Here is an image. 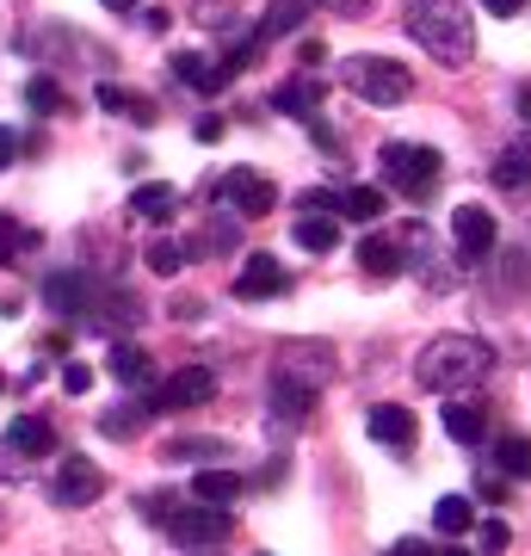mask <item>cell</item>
<instances>
[{
    "mask_svg": "<svg viewBox=\"0 0 531 556\" xmlns=\"http://www.w3.org/2000/svg\"><path fill=\"white\" fill-rule=\"evenodd\" d=\"M229 7H236V0H198V20H204V25H223V20H229Z\"/></svg>",
    "mask_w": 531,
    "mask_h": 556,
    "instance_id": "cell-36",
    "label": "cell"
},
{
    "mask_svg": "<svg viewBox=\"0 0 531 556\" xmlns=\"http://www.w3.org/2000/svg\"><path fill=\"white\" fill-rule=\"evenodd\" d=\"M383 179H390L395 192H408V199H427L439 179V149L427 142H383V155H377Z\"/></svg>",
    "mask_w": 531,
    "mask_h": 556,
    "instance_id": "cell-4",
    "label": "cell"
},
{
    "mask_svg": "<svg viewBox=\"0 0 531 556\" xmlns=\"http://www.w3.org/2000/svg\"><path fill=\"white\" fill-rule=\"evenodd\" d=\"M43 303L62 309V316H80V309H93V285L80 273H50L43 278Z\"/></svg>",
    "mask_w": 531,
    "mask_h": 556,
    "instance_id": "cell-14",
    "label": "cell"
},
{
    "mask_svg": "<svg viewBox=\"0 0 531 556\" xmlns=\"http://www.w3.org/2000/svg\"><path fill=\"white\" fill-rule=\"evenodd\" d=\"M365 433H371L377 445L408 452V445H414V415H408V408H395V402H377L371 415H365Z\"/></svg>",
    "mask_w": 531,
    "mask_h": 556,
    "instance_id": "cell-13",
    "label": "cell"
},
{
    "mask_svg": "<svg viewBox=\"0 0 531 556\" xmlns=\"http://www.w3.org/2000/svg\"><path fill=\"white\" fill-rule=\"evenodd\" d=\"M489 371H494V346L476 334H439L427 353L414 358V378H420V390H433V396H464Z\"/></svg>",
    "mask_w": 531,
    "mask_h": 556,
    "instance_id": "cell-1",
    "label": "cell"
},
{
    "mask_svg": "<svg viewBox=\"0 0 531 556\" xmlns=\"http://www.w3.org/2000/svg\"><path fill=\"white\" fill-rule=\"evenodd\" d=\"M303 20H309V0H273V7L260 13V25L248 31V43H254V50H266V43H285L291 31H303Z\"/></svg>",
    "mask_w": 531,
    "mask_h": 556,
    "instance_id": "cell-10",
    "label": "cell"
},
{
    "mask_svg": "<svg viewBox=\"0 0 531 556\" xmlns=\"http://www.w3.org/2000/svg\"><path fill=\"white\" fill-rule=\"evenodd\" d=\"M174 80L179 87H192V93H223V87H229V68H223L217 56H198V50H179L174 56Z\"/></svg>",
    "mask_w": 531,
    "mask_h": 556,
    "instance_id": "cell-12",
    "label": "cell"
},
{
    "mask_svg": "<svg viewBox=\"0 0 531 556\" xmlns=\"http://www.w3.org/2000/svg\"><path fill=\"white\" fill-rule=\"evenodd\" d=\"M340 80L353 87L358 100H371V105H402L414 93V75L402 68V62H390V56H340Z\"/></svg>",
    "mask_w": 531,
    "mask_h": 556,
    "instance_id": "cell-3",
    "label": "cell"
},
{
    "mask_svg": "<svg viewBox=\"0 0 531 556\" xmlns=\"http://www.w3.org/2000/svg\"><path fill=\"white\" fill-rule=\"evenodd\" d=\"M402 25H408V38L433 62H445V68H464V62L476 56V20L464 13V0H408V7H402Z\"/></svg>",
    "mask_w": 531,
    "mask_h": 556,
    "instance_id": "cell-2",
    "label": "cell"
},
{
    "mask_svg": "<svg viewBox=\"0 0 531 556\" xmlns=\"http://www.w3.org/2000/svg\"><path fill=\"white\" fill-rule=\"evenodd\" d=\"M217 199L236 211V217H266V211H278V186L266 174H248V167H236V174H223Z\"/></svg>",
    "mask_w": 531,
    "mask_h": 556,
    "instance_id": "cell-7",
    "label": "cell"
},
{
    "mask_svg": "<svg viewBox=\"0 0 531 556\" xmlns=\"http://www.w3.org/2000/svg\"><path fill=\"white\" fill-rule=\"evenodd\" d=\"M62 390H68V396H87V390H93V371H87V365H62Z\"/></svg>",
    "mask_w": 531,
    "mask_h": 556,
    "instance_id": "cell-35",
    "label": "cell"
},
{
    "mask_svg": "<svg viewBox=\"0 0 531 556\" xmlns=\"http://www.w3.org/2000/svg\"><path fill=\"white\" fill-rule=\"evenodd\" d=\"M130 211H137V217H149V223H167V217L179 211V192L167 186V179H149V186H137Z\"/></svg>",
    "mask_w": 531,
    "mask_h": 556,
    "instance_id": "cell-20",
    "label": "cell"
},
{
    "mask_svg": "<svg viewBox=\"0 0 531 556\" xmlns=\"http://www.w3.org/2000/svg\"><path fill=\"white\" fill-rule=\"evenodd\" d=\"M99 495H105V470L93 457H62L56 477H50V501L56 507H93Z\"/></svg>",
    "mask_w": 531,
    "mask_h": 556,
    "instance_id": "cell-6",
    "label": "cell"
},
{
    "mask_svg": "<svg viewBox=\"0 0 531 556\" xmlns=\"http://www.w3.org/2000/svg\"><path fill=\"white\" fill-rule=\"evenodd\" d=\"M494 211H482V204H457L452 211V241H457V254H470V260H482L494 248Z\"/></svg>",
    "mask_w": 531,
    "mask_h": 556,
    "instance_id": "cell-9",
    "label": "cell"
},
{
    "mask_svg": "<svg viewBox=\"0 0 531 556\" xmlns=\"http://www.w3.org/2000/svg\"><path fill=\"white\" fill-rule=\"evenodd\" d=\"M25 100L38 105V112H56V105H62V87H56L50 75H31V80H25Z\"/></svg>",
    "mask_w": 531,
    "mask_h": 556,
    "instance_id": "cell-30",
    "label": "cell"
},
{
    "mask_svg": "<svg viewBox=\"0 0 531 556\" xmlns=\"http://www.w3.org/2000/svg\"><path fill=\"white\" fill-rule=\"evenodd\" d=\"M507 526H501V519H482V526H476V544H482V556H494V551H507Z\"/></svg>",
    "mask_w": 531,
    "mask_h": 556,
    "instance_id": "cell-34",
    "label": "cell"
},
{
    "mask_svg": "<svg viewBox=\"0 0 531 556\" xmlns=\"http://www.w3.org/2000/svg\"><path fill=\"white\" fill-rule=\"evenodd\" d=\"M179 266H186V248H179V241H155V248H149V273L174 278Z\"/></svg>",
    "mask_w": 531,
    "mask_h": 556,
    "instance_id": "cell-29",
    "label": "cell"
},
{
    "mask_svg": "<svg viewBox=\"0 0 531 556\" xmlns=\"http://www.w3.org/2000/svg\"><path fill=\"white\" fill-rule=\"evenodd\" d=\"M340 217L377 223V217H383V192H377V186H346V192H340Z\"/></svg>",
    "mask_w": 531,
    "mask_h": 556,
    "instance_id": "cell-24",
    "label": "cell"
},
{
    "mask_svg": "<svg viewBox=\"0 0 531 556\" xmlns=\"http://www.w3.org/2000/svg\"><path fill=\"white\" fill-rule=\"evenodd\" d=\"M321 7H334L340 20H358V13H365V0H321Z\"/></svg>",
    "mask_w": 531,
    "mask_h": 556,
    "instance_id": "cell-42",
    "label": "cell"
},
{
    "mask_svg": "<svg viewBox=\"0 0 531 556\" xmlns=\"http://www.w3.org/2000/svg\"><path fill=\"white\" fill-rule=\"evenodd\" d=\"M285 291V266H278L273 254H248L241 260V273H236V298L260 303V298H278Z\"/></svg>",
    "mask_w": 531,
    "mask_h": 556,
    "instance_id": "cell-11",
    "label": "cell"
},
{
    "mask_svg": "<svg viewBox=\"0 0 531 556\" xmlns=\"http://www.w3.org/2000/svg\"><path fill=\"white\" fill-rule=\"evenodd\" d=\"M309 137L321 142V149H340V137H334V124L328 118H309Z\"/></svg>",
    "mask_w": 531,
    "mask_h": 556,
    "instance_id": "cell-39",
    "label": "cell"
},
{
    "mask_svg": "<svg viewBox=\"0 0 531 556\" xmlns=\"http://www.w3.org/2000/svg\"><path fill=\"white\" fill-rule=\"evenodd\" d=\"M93 100L105 105V112H124V118H137V124H155V100H142V93H124V87H112V80L99 87Z\"/></svg>",
    "mask_w": 531,
    "mask_h": 556,
    "instance_id": "cell-23",
    "label": "cell"
},
{
    "mask_svg": "<svg viewBox=\"0 0 531 556\" xmlns=\"http://www.w3.org/2000/svg\"><path fill=\"white\" fill-rule=\"evenodd\" d=\"M105 13H130V7H142V0H99Z\"/></svg>",
    "mask_w": 531,
    "mask_h": 556,
    "instance_id": "cell-43",
    "label": "cell"
},
{
    "mask_svg": "<svg viewBox=\"0 0 531 556\" xmlns=\"http://www.w3.org/2000/svg\"><path fill=\"white\" fill-rule=\"evenodd\" d=\"M296 248H309V254L340 248V223L334 217H303V223H296Z\"/></svg>",
    "mask_w": 531,
    "mask_h": 556,
    "instance_id": "cell-25",
    "label": "cell"
},
{
    "mask_svg": "<svg viewBox=\"0 0 531 556\" xmlns=\"http://www.w3.org/2000/svg\"><path fill=\"white\" fill-rule=\"evenodd\" d=\"M309 402H315V383H296L291 371L273 383V415L278 420H303V415H309Z\"/></svg>",
    "mask_w": 531,
    "mask_h": 556,
    "instance_id": "cell-21",
    "label": "cell"
},
{
    "mask_svg": "<svg viewBox=\"0 0 531 556\" xmlns=\"http://www.w3.org/2000/svg\"><path fill=\"white\" fill-rule=\"evenodd\" d=\"M433 556H470V551H433Z\"/></svg>",
    "mask_w": 531,
    "mask_h": 556,
    "instance_id": "cell-44",
    "label": "cell"
},
{
    "mask_svg": "<svg viewBox=\"0 0 531 556\" xmlns=\"http://www.w3.org/2000/svg\"><path fill=\"white\" fill-rule=\"evenodd\" d=\"M315 105H321V80L315 75H296L273 93V112H285V118H315Z\"/></svg>",
    "mask_w": 531,
    "mask_h": 556,
    "instance_id": "cell-16",
    "label": "cell"
},
{
    "mask_svg": "<svg viewBox=\"0 0 531 556\" xmlns=\"http://www.w3.org/2000/svg\"><path fill=\"white\" fill-rule=\"evenodd\" d=\"M390 556H433V551H427L420 538H395V544H390Z\"/></svg>",
    "mask_w": 531,
    "mask_h": 556,
    "instance_id": "cell-41",
    "label": "cell"
},
{
    "mask_svg": "<svg viewBox=\"0 0 531 556\" xmlns=\"http://www.w3.org/2000/svg\"><path fill=\"white\" fill-rule=\"evenodd\" d=\"M112 378H118L124 390H149V383H155V358L142 353V346H130V340H118V346H112Z\"/></svg>",
    "mask_w": 531,
    "mask_h": 556,
    "instance_id": "cell-15",
    "label": "cell"
},
{
    "mask_svg": "<svg viewBox=\"0 0 531 556\" xmlns=\"http://www.w3.org/2000/svg\"><path fill=\"white\" fill-rule=\"evenodd\" d=\"M0 390H7V371H0Z\"/></svg>",
    "mask_w": 531,
    "mask_h": 556,
    "instance_id": "cell-45",
    "label": "cell"
},
{
    "mask_svg": "<svg viewBox=\"0 0 531 556\" xmlns=\"http://www.w3.org/2000/svg\"><path fill=\"white\" fill-rule=\"evenodd\" d=\"M476 495H489V501H501V495H507V482L494 477V470H476Z\"/></svg>",
    "mask_w": 531,
    "mask_h": 556,
    "instance_id": "cell-37",
    "label": "cell"
},
{
    "mask_svg": "<svg viewBox=\"0 0 531 556\" xmlns=\"http://www.w3.org/2000/svg\"><path fill=\"white\" fill-rule=\"evenodd\" d=\"M161 532L174 538L179 551H204V544H223V538L236 532V519L223 514V507H204V501H198V507H167V514H161Z\"/></svg>",
    "mask_w": 531,
    "mask_h": 556,
    "instance_id": "cell-5",
    "label": "cell"
},
{
    "mask_svg": "<svg viewBox=\"0 0 531 556\" xmlns=\"http://www.w3.org/2000/svg\"><path fill=\"white\" fill-rule=\"evenodd\" d=\"M501 470H507V477H526L531 470V445L526 439H501Z\"/></svg>",
    "mask_w": 531,
    "mask_h": 556,
    "instance_id": "cell-32",
    "label": "cell"
},
{
    "mask_svg": "<svg viewBox=\"0 0 531 556\" xmlns=\"http://www.w3.org/2000/svg\"><path fill=\"white\" fill-rule=\"evenodd\" d=\"M526 161H531L526 137H519V142H507V155H501V167H494V179H501L507 192H519V186H526Z\"/></svg>",
    "mask_w": 531,
    "mask_h": 556,
    "instance_id": "cell-28",
    "label": "cell"
},
{
    "mask_svg": "<svg viewBox=\"0 0 531 556\" xmlns=\"http://www.w3.org/2000/svg\"><path fill=\"white\" fill-rule=\"evenodd\" d=\"M519 7H526V0H482L489 20H519Z\"/></svg>",
    "mask_w": 531,
    "mask_h": 556,
    "instance_id": "cell-38",
    "label": "cell"
},
{
    "mask_svg": "<svg viewBox=\"0 0 531 556\" xmlns=\"http://www.w3.org/2000/svg\"><path fill=\"white\" fill-rule=\"evenodd\" d=\"M43 236H31V229H20V223L7 217V211H0V266H13V260L25 254V248H38Z\"/></svg>",
    "mask_w": 531,
    "mask_h": 556,
    "instance_id": "cell-27",
    "label": "cell"
},
{
    "mask_svg": "<svg viewBox=\"0 0 531 556\" xmlns=\"http://www.w3.org/2000/svg\"><path fill=\"white\" fill-rule=\"evenodd\" d=\"M433 514H439V532L457 538V532H470V526H476V501H470V495H445Z\"/></svg>",
    "mask_w": 531,
    "mask_h": 556,
    "instance_id": "cell-26",
    "label": "cell"
},
{
    "mask_svg": "<svg viewBox=\"0 0 531 556\" xmlns=\"http://www.w3.org/2000/svg\"><path fill=\"white\" fill-rule=\"evenodd\" d=\"M211 452H223L217 439H174V445H167L161 457H174V464H186V457H211Z\"/></svg>",
    "mask_w": 531,
    "mask_h": 556,
    "instance_id": "cell-33",
    "label": "cell"
},
{
    "mask_svg": "<svg viewBox=\"0 0 531 556\" xmlns=\"http://www.w3.org/2000/svg\"><path fill=\"white\" fill-rule=\"evenodd\" d=\"M192 495L204 501V507L241 501V477H236V470H198V477H192Z\"/></svg>",
    "mask_w": 531,
    "mask_h": 556,
    "instance_id": "cell-22",
    "label": "cell"
},
{
    "mask_svg": "<svg viewBox=\"0 0 531 556\" xmlns=\"http://www.w3.org/2000/svg\"><path fill=\"white\" fill-rule=\"evenodd\" d=\"M217 396V378L204 371V365H186L174 378L155 390V415H179V408H204V402Z\"/></svg>",
    "mask_w": 531,
    "mask_h": 556,
    "instance_id": "cell-8",
    "label": "cell"
},
{
    "mask_svg": "<svg viewBox=\"0 0 531 556\" xmlns=\"http://www.w3.org/2000/svg\"><path fill=\"white\" fill-rule=\"evenodd\" d=\"M13 155H20V137H13V130L0 124V167H13Z\"/></svg>",
    "mask_w": 531,
    "mask_h": 556,
    "instance_id": "cell-40",
    "label": "cell"
},
{
    "mask_svg": "<svg viewBox=\"0 0 531 556\" xmlns=\"http://www.w3.org/2000/svg\"><path fill=\"white\" fill-rule=\"evenodd\" d=\"M7 445H13L20 457H43V452H56V427L38 420V415H20L13 427H7Z\"/></svg>",
    "mask_w": 531,
    "mask_h": 556,
    "instance_id": "cell-17",
    "label": "cell"
},
{
    "mask_svg": "<svg viewBox=\"0 0 531 556\" xmlns=\"http://www.w3.org/2000/svg\"><path fill=\"white\" fill-rule=\"evenodd\" d=\"M358 266H365L371 278H395L408 260H402V241L395 236H365L358 241Z\"/></svg>",
    "mask_w": 531,
    "mask_h": 556,
    "instance_id": "cell-18",
    "label": "cell"
},
{
    "mask_svg": "<svg viewBox=\"0 0 531 556\" xmlns=\"http://www.w3.org/2000/svg\"><path fill=\"white\" fill-rule=\"evenodd\" d=\"M296 211H303V217H340V192H321V186H315V192L296 199Z\"/></svg>",
    "mask_w": 531,
    "mask_h": 556,
    "instance_id": "cell-31",
    "label": "cell"
},
{
    "mask_svg": "<svg viewBox=\"0 0 531 556\" xmlns=\"http://www.w3.org/2000/svg\"><path fill=\"white\" fill-rule=\"evenodd\" d=\"M445 433H452L457 445H476V439L489 433V408H482V402H452V408H445Z\"/></svg>",
    "mask_w": 531,
    "mask_h": 556,
    "instance_id": "cell-19",
    "label": "cell"
}]
</instances>
